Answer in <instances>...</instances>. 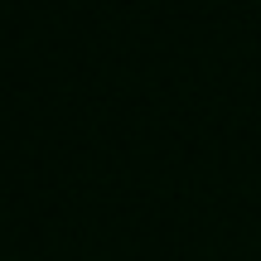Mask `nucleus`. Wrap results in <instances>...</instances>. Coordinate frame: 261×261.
<instances>
[]
</instances>
